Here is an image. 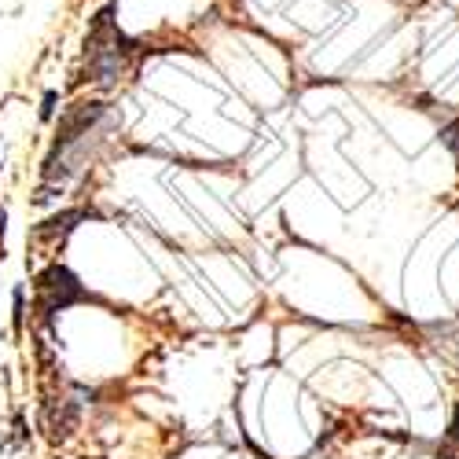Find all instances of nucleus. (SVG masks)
Returning a JSON list of instances; mask_svg holds the SVG:
<instances>
[{
	"label": "nucleus",
	"instance_id": "f257e3e1",
	"mask_svg": "<svg viewBox=\"0 0 459 459\" xmlns=\"http://www.w3.org/2000/svg\"><path fill=\"white\" fill-rule=\"evenodd\" d=\"M92 294L82 287V280L74 276L66 264H48V269L37 276V320L48 324L52 327V316L70 309V305H78V301H89Z\"/></svg>",
	"mask_w": 459,
	"mask_h": 459
},
{
	"label": "nucleus",
	"instance_id": "f03ea898",
	"mask_svg": "<svg viewBox=\"0 0 459 459\" xmlns=\"http://www.w3.org/2000/svg\"><path fill=\"white\" fill-rule=\"evenodd\" d=\"M89 217V210H66V213H56V217H48L45 224H37L33 228V243H45V247H56V243H63L74 228H78V221H85Z\"/></svg>",
	"mask_w": 459,
	"mask_h": 459
},
{
	"label": "nucleus",
	"instance_id": "7ed1b4c3",
	"mask_svg": "<svg viewBox=\"0 0 459 459\" xmlns=\"http://www.w3.org/2000/svg\"><path fill=\"white\" fill-rule=\"evenodd\" d=\"M12 301H15V331H22V316H26V290H22V287H15Z\"/></svg>",
	"mask_w": 459,
	"mask_h": 459
},
{
	"label": "nucleus",
	"instance_id": "20e7f679",
	"mask_svg": "<svg viewBox=\"0 0 459 459\" xmlns=\"http://www.w3.org/2000/svg\"><path fill=\"white\" fill-rule=\"evenodd\" d=\"M56 100H59L56 92H45V103H41V118H45V122H52V114H56Z\"/></svg>",
	"mask_w": 459,
	"mask_h": 459
},
{
	"label": "nucleus",
	"instance_id": "39448f33",
	"mask_svg": "<svg viewBox=\"0 0 459 459\" xmlns=\"http://www.w3.org/2000/svg\"><path fill=\"white\" fill-rule=\"evenodd\" d=\"M448 441L459 448V404H455V411H452V423H448Z\"/></svg>",
	"mask_w": 459,
	"mask_h": 459
},
{
	"label": "nucleus",
	"instance_id": "423d86ee",
	"mask_svg": "<svg viewBox=\"0 0 459 459\" xmlns=\"http://www.w3.org/2000/svg\"><path fill=\"white\" fill-rule=\"evenodd\" d=\"M437 459H455V455L452 452H437Z\"/></svg>",
	"mask_w": 459,
	"mask_h": 459
}]
</instances>
